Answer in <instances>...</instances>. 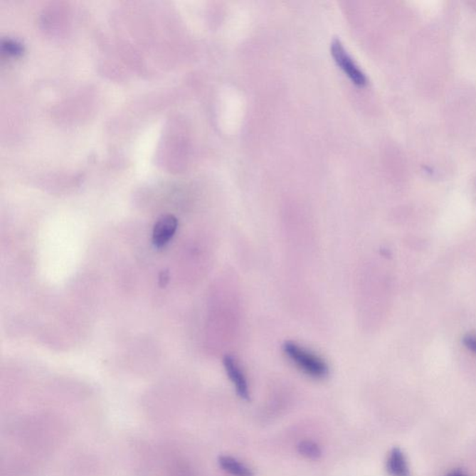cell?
Returning <instances> with one entry per match:
<instances>
[{"label":"cell","mask_w":476,"mask_h":476,"mask_svg":"<svg viewBox=\"0 0 476 476\" xmlns=\"http://www.w3.org/2000/svg\"><path fill=\"white\" fill-rule=\"evenodd\" d=\"M283 351L287 359L309 377L321 380L329 376V368L326 361L307 348L289 341L283 344Z\"/></svg>","instance_id":"obj_1"},{"label":"cell","mask_w":476,"mask_h":476,"mask_svg":"<svg viewBox=\"0 0 476 476\" xmlns=\"http://www.w3.org/2000/svg\"><path fill=\"white\" fill-rule=\"evenodd\" d=\"M332 55L336 62L347 73L348 77L359 86H364L366 83V75L361 70L356 63L354 62L350 54L345 50L344 44L339 38H335L332 42Z\"/></svg>","instance_id":"obj_2"},{"label":"cell","mask_w":476,"mask_h":476,"mask_svg":"<svg viewBox=\"0 0 476 476\" xmlns=\"http://www.w3.org/2000/svg\"><path fill=\"white\" fill-rule=\"evenodd\" d=\"M178 220L174 215H164L157 220L153 229V244L157 248H165L174 238Z\"/></svg>","instance_id":"obj_3"},{"label":"cell","mask_w":476,"mask_h":476,"mask_svg":"<svg viewBox=\"0 0 476 476\" xmlns=\"http://www.w3.org/2000/svg\"><path fill=\"white\" fill-rule=\"evenodd\" d=\"M223 366L226 374L228 375L230 381H232L238 396L245 401L250 400V391H248V381L243 371L236 359L231 356H226L223 359Z\"/></svg>","instance_id":"obj_4"},{"label":"cell","mask_w":476,"mask_h":476,"mask_svg":"<svg viewBox=\"0 0 476 476\" xmlns=\"http://www.w3.org/2000/svg\"><path fill=\"white\" fill-rule=\"evenodd\" d=\"M386 468L391 476H409V467L405 454L398 448H393L388 456Z\"/></svg>","instance_id":"obj_5"},{"label":"cell","mask_w":476,"mask_h":476,"mask_svg":"<svg viewBox=\"0 0 476 476\" xmlns=\"http://www.w3.org/2000/svg\"><path fill=\"white\" fill-rule=\"evenodd\" d=\"M219 465L224 471L233 476H254L253 472L248 467L232 457L221 456Z\"/></svg>","instance_id":"obj_6"},{"label":"cell","mask_w":476,"mask_h":476,"mask_svg":"<svg viewBox=\"0 0 476 476\" xmlns=\"http://www.w3.org/2000/svg\"><path fill=\"white\" fill-rule=\"evenodd\" d=\"M1 50L3 53L9 56H20L23 53V46L20 41L14 38H5L1 43Z\"/></svg>","instance_id":"obj_7"},{"label":"cell","mask_w":476,"mask_h":476,"mask_svg":"<svg viewBox=\"0 0 476 476\" xmlns=\"http://www.w3.org/2000/svg\"><path fill=\"white\" fill-rule=\"evenodd\" d=\"M299 453L309 459H317L321 456V450L318 445L312 441H302L298 445Z\"/></svg>","instance_id":"obj_8"},{"label":"cell","mask_w":476,"mask_h":476,"mask_svg":"<svg viewBox=\"0 0 476 476\" xmlns=\"http://www.w3.org/2000/svg\"><path fill=\"white\" fill-rule=\"evenodd\" d=\"M169 281V271H162L159 275V286L162 287H165L166 284Z\"/></svg>","instance_id":"obj_9"},{"label":"cell","mask_w":476,"mask_h":476,"mask_svg":"<svg viewBox=\"0 0 476 476\" xmlns=\"http://www.w3.org/2000/svg\"><path fill=\"white\" fill-rule=\"evenodd\" d=\"M447 476H468L465 472L459 471V470H455V471L448 472Z\"/></svg>","instance_id":"obj_10"}]
</instances>
